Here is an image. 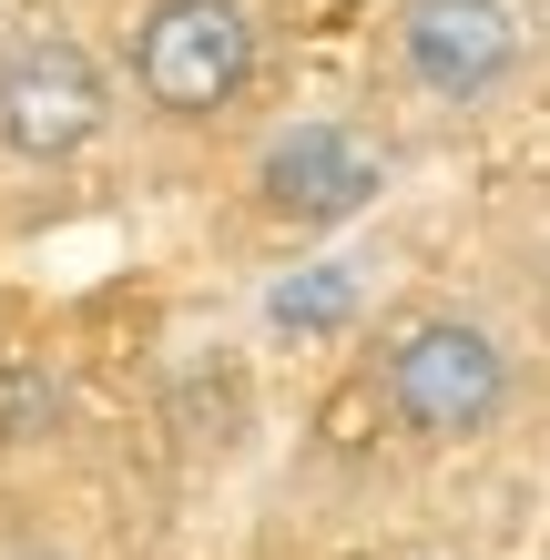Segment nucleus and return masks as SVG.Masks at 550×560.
Wrapping results in <instances>:
<instances>
[{
    "label": "nucleus",
    "mask_w": 550,
    "mask_h": 560,
    "mask_svg": "<svg viewBox=\"0 0 550 560\" xmlns=\"http://www.w3.org/2000/svg\"><path fill=\"white\" fill-rule=\"evenodd\" d=\"M255 92V11L245 0H143L133 21V103L153 122L204 133Z\"/></svg>",
    "instance_id": "1"
},
{
    "label": "nucleus",
    "mask_w": 550,
    "mask_h": 560,
    "mask_svg": "<svg viewBox=\"0 0 550 560\" xmlns=\"http://www.w3.org/2000/svg\"><path fill=\"white\" fill-rule=\"evenodd\" d=\"M377 398L408 439H479L510 408V347L469 316H408L377 357Z\"/></svg>",
    "instance_id": "2"
},
{
    "label": "nucleus",
    "mask_w": 550,
    "mask_h": 560,
    "mask_svg": "<svg viewBox=\"0 0 550 560\" xmlns=\"http://www.w3.org/2000/svg\"><path fill=\"white\" fill-rule=\"evenodd\" d=\"M113 133V72L72 31H11L0 42V153L11 163H82Z\"/></svg>",
    "instance_id": "3"
},
{
    "label": "nucleus",
    "mask_w": 550,
    "mask_h": 560,
    "mask_svg": "<svg viewBox=\"0 0 550 560\" xmlns=\"http://www.w3.org/2000/svg\"><path fill=\"white\" fill-rule=\"evenodd\" d=\"M398 72L448 113L490 103L520 72V11L510 0H408L398 11Z\"/></svg>",
    "instance_id": "4"
},
{
    "label": "nucleus",
    "mask_w": 550,
    "mask_h": 560,
    "mask_svg": "<svg viewBox=\"0 0 550 560\" xmlns=\"http://www.w3.org/2000/svg\"><path fill=\"white\" fill-rule=\"evenodd\" d=\"M387 163L347 133V122H285V133L255 153V205L285 224H347L358 205H377Z\"/></svg>",
    "instance_id": "5"
},
{
    "label": "nucleus",
    "mask_w": 550,
    "mask_h": 560,
    "mask_svg": "<svg viewBox=\"0 0 550 560\" xmlns=\"http://www.w3.org/2000/svg\"><path fill=\"white\" fill-rule=\"evenodd\" d=\"M0 560H72V550H51V540H11Z\"/></svg>",
    "instance_id": "6"
}]
</instances>
